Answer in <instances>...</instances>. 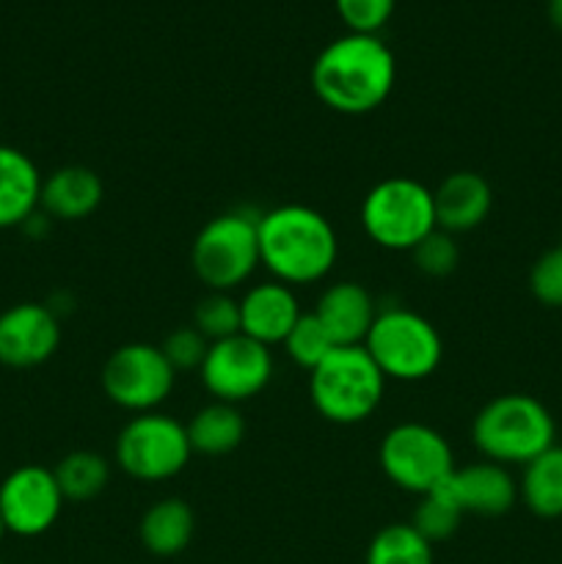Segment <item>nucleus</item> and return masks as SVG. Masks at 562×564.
<instances>
[{
  "instance_id": "obj_1",
  "label": "nucleus",
  "mask_w": 562,
  "mask_h": 564,
  "mask_svg": "<svg viewBox=\"0 0 562 564\" xmlns=\"http://www.w3.org/2000/svg\"><path fill=\"white\" fill-rule=\"evenodd\" d=\"M397 61L389 44L369 33H345L320 50L312 88L325 108L345 116L378 110L395 91Z\"/></svg>"
},
{
  "instance_id": "obj_2",
  "label": "nucleus",
  "mask_w": 562,
  "mask_h": 564,
  "mask_svg": "<svg viewBox=\"0 0 562 564\" xmlns=\"http://www.w3.org/2000/svg\"><path fill=\"white\" fill-rule=\"evenodd\" d=\"M259 262L287 286L314 284L334 270L339 240L323 213L306 204H281L259 215Z\"/></svg>"
},
{
  "instance_id": "obj_3",
  "label": "nucleus",
  "mask_w": 562,
  "mask_h": 564,
  "mask_svg": "<svg viewBox=\"0 0 562 564\" xmlns=\"http://www.w3.org/2000/svg\"><path fill=\"white\" fill-rule=\"evenodd\" d=\"M472 441L485 460L523 468L556 444V424L549 408L534 397L499 394L474 416Z\"/></svg>"
},
{
  "instance_id": "obj_4",
  "label": "nucleus",
  "mask_w": 562,
  "mask_h": 564,
  "mask_svg": "<svg viewBox=\"0 0 562 564\" xmlns=\"http://www.w3.org/2000/svg\"><path fill=\"white\" fill-rule=\"evenodd\" d=\"M386 378L364 345L334 347L309 372V397L325 422L361 424L378 411Z\"/></svg>"
},
{
  "instance_id": "obj_5",
  "label": "nucleus",
  "mask_w": 562,
  "mask_h": 564,
  "mask_svg": "<svg viewBox=\"0 0 562 564\" xmlns=\"http://www.w3.org/2000/svg\"><path fill=\"white\" fill-rule=\"evenodd\" d=\"M259 215L242 209L220 213L198 229L191 246V268L207 292H235L259 262Z\"/></svg>"
},
{
  "instance_id": "obj_6",
  "label": "nucleus",
  "mask_w": 562,
  "mask_h": 564,
  "mask_svg": "<svg viewBox=\"0 0 562 564\" xmlns=\"http://www.w3.org/2000/svg\"><path fill=\"white\" fill-rule=\"evenodd\" d=\"M361 226L375 246L411 253L430 231L439 229L433 191L411 176H389L364 196Z\"/></svg>"
},
{
  "instance_id": "obj_7",
  "label": "nucleus",
  "mask_w": 562,
  "mask_h": 564,
  "mask_svg": "<svg viewBox=\"0 0 562 564\" xmlns=\"http://www.w3.org/2000/svg\"><path fill=\"white\" fill-rule=\"evenodd\" d=\"M367 352L386 380L417 383L441 367L444 341L435 325L411 308H383L369 328Z\"/></svg>"
},
{
  "instance_id": "obj_8",
  "label": "nucleus",
  "mask_w": 562,
  "mask_h": 564,
  "mask_svg": "<svg viewBox=\"0 0 562 564\" xmlns=\"http://www.w3.org/2000/svg\"><path fill=\"white\" fill-rule=\"evenodd\" d=\"M193 449L185 424L165 413H138L119 430L114 460L138 482H165L185 471Z\"/></svg>"
},
{
  "instance_id": "obj_9",
  "label": "nucleus",
  "mask_w": 562,
  "mask_h": 564,
  "mask_svg": "<svg viewBox=\"0 0 562 564\" xmlns=\"http://www.w3.org/2000/svg\"><path fill=\"white\" fill-rule=\"evenodd\" d=\"M378 463L395 488L417 496L441 488L457 468L450 441L422 422L391 427L378 446Z\"/></svg>"
},
{
  "instance_id": "obj_10",
  "label": "nucleus",
  "mask_w": 562,
  "mask_h": 564,
  "mask_svg": "<svg viewBox=\"0 0 562 564\" xmlns=\"http://www.w3.org/2000/svg\"><path fill=\"white\" fill-rule=\"evenodd\" d=\"M105 397L130 413H152L174 391L176 372L165 361L160 345L130 341L116 347L99 375Z\"/></svg>"
},
{
  "instance_id": "obj_11",
  "label": "nucleus",
  "mask_w": 562,
  "mask_h": 564,
  "mask_svg": "<svg viewBox=\"0 0 562 564\" xmlns=\"http://www.w3.org/2000/svg\"><path fill=\"white\" fill-rule=\"evenodd\" d=\"M198 375L213 400L240 405L268 389L273 378V352L246 334L229 336L209 345Z\"/></svg>"
},
{
  "instance_id": "obj_12",
  "label": "nucleus",
  "mask_w": 562,
  "mask_h": 564,
  "mask_svg": "<svg viewBox=\"0 0 562 564\" xmlns=\"http://www.w3.org/2000/svg\"><path fill=\"white\" fill-rule=\"evenodd\" d=\"M64 510L53 468L20 466L0 482V518L9 534L39 538L50 532Z\"/></svg>"
},
{
  "instance_id": "obj_13",
  "label": "nucleus",
  "mask_w": 562,
  "mask_h": 564,
  "mask_svg": "<svg viewBox=\"0 0 562 564\" xmlns=\"http://www.w3.org/2000/svg\"><path fill=\"white\" fill-rule=\"evenodd\" d=\"M58 345V314L44 303H17L0 314V364L3 367H42L55 356Z\"/></svg>"
},
{
  "instance_id": "obj_14",
  "label": "nucleus",
  "mask_w": 562,
  "mask_h": 564,
  "mask_svg": "<svg viewBox=\"0 0 562 564\" xmlns=\"http://www.w3.org/2000/svg\"><path fill=\"white\" fill-rule=\"evenodd\" d=\"M444 490L455 499L463 516L499 518L507 516L518 501V482L507 466L494 460L455 468L444 482Z\"/></svg>"
},
{
  "instance_id": "obj_15",
  "label": "nucleus",
  "mask_w": 562,
  "mask_h": 564,
  "mask_svg": "<svg viewBox=\"0 0 562 564\" xmlns=\"http://www.w3.org/2000/svg\"><path fill=\"white\" fill-rule=\"evenodd\" d=\"M314 317L336 347H353L367 341L369 328L378 317L372 292L358 281H336L317 297Z\"/></svg>"
},
{
  "instance_id": "obj_16",
  "label": "nucleus",
  "mask_w": 562,
  "mask_h": 564,
  "mask_svg": "<svg viewBox=\"0 0 562 564\" xmlns=\"http://www.w3.org/2000/svg\"><path fill=\"white\" fill-rule=\"evenodd\" d=\"M301 303H298L292 286L281 281H264L253 284L240 297V334L262 341V345H284L292 325L301 319Z\"/></svg>"
},
{
  "instance_id": "obj_17",
  "label": "nucleus",
  "mask_w": 562,
  "mask_h": 564,
  "mask_svg": "<svg viewBox=\"0 0 562 564\" xmlns=\"http://www.w3.org/2000/svg\"><path fill=\"white\" fill-rule=\"evenodd\" d=\"M435 226L450 235H466L485 224L494 207V191L477 171H455L433 191Z\"/></svg>"
},
{
  "instance_id": "obj_18",
  "label": "nucleus",
  "mask_w": 562,
  "mask_h": 564,
  "mask_svg": "<svg viewBox=\"0 0 562 564\" xmlns=\"http://www.w3.org/2000/svg\"><path fill=\"white\" fill-rule=\"evenodd\" d=\"M105 198V185L99 174L88 165H64L55 169L47 180H42L39 209L47 218L75 224L99 209Z\"/></svg>"
},
{
  "instance_id": "obj_19",
  "label": "nucleus",
  "mask_w": 562,
  "mask_h": 564,
  "mask_svg": "<svg viewBox=\"0 0 562 564\" xmlns=\"http://www.w3.org/2000/svg\"><path fill=\"white\" fill-rule=\"evenodd\" d=\"M42 174L17 147L0 143V229L25 226L36 215Z\"/></svg>"
},
{
  "instance_id": "obj_20",
  "label": "nucleus",
  "mask_w": 562,
  "mask_h": 564,
  "mask_svg": "<svg viewBox=\"0 0 562 564\" xmlns=\"http://www.w3.org/2000/svg\"><path fill=\"white\" fill-rule=\"evenodd\" d=\"M196 534V512L180 496H169L149 507L138 523V540L143 551L160 560L180 556Z\"/></svg>"
},
{
  "instance_id": "obj_21",
  "label": "nucleus",
  "mask_w": 562,
  "mask_h": 564,
  "mask_svg": "<svg viewBox=\"0 0 562 564\" xmlns=\"http://www.w3.org/2000/svg\"><path fill=\"white\" fill-rule=\"evenodd\" d=\"M185 433L193 455L224 457L231 455L246 438V419L237 405L213 400L193 413L191 422L185 424Z\"/></svg>"
},
{
  "instance_id": "obj_22",
  "label": "nucleus",
  "mask_w": 562,
  "mask_h": 564,
  "mask_svg": "<svg viewBox=\"0 0 562 564\" xmlns=\"http://www.w3.org/2000/svg\"><path fill=\"white\" fill-rule=\"evenodd\" d=\"M518 499L543 521L562 518V446L554 444L523 466Z\"/></svg>"
},
{
  "instance_id": "obj_23",
  "label": "nucleus",
  "mask_w": 562,
  "mask_h": 564,
  "mask_svg": "<svg viewBox=\"0 0 562 564\" xmlns=\"http://www.w3.org/2000/svg\"><path fill=\"white\" fill-rule=\"evenodd\" d=\"M53 474L64 501L83 505V501L97 499V496L108 488L110 463L108 457L99 455V452L77 449L61 457L58 466L53 468Z\"/></svg>"
},
{
  "instance_id": "obj_24",
  "label": "nucleus",
  "mask_w": 562,
  "mask_h": 564,
  "mask_svg": "<svg viewBox=\"0 0 562 564\" xmlns=\"http://www.w3.org/2000/svg\"><path fill=\"white\" fill-rule=\"evenodd\" d=\"M433 545L411 523H389L367 549V564H433Z\"/></svg>"
},
{
  "instance_id": "obj_25",
  "label": "nucleus",
  "mask_w": 562,
  "mask_h": 564,
  "mask_svg": "<svg viewBox=\"0 0 562 564\" xmlns=\"http://www.w3.org/2000/svg\"><path fill=\"white\" fill-rule=\"evenodd\" d=\"M461 521H463L461 507L455 505V499H452V496L444 490V485H441V488L419 496V505L408 523H411V527L417 529L430 545H435L450 540L452 534L461 529Z\"/></svg>"
},
{
  "instance_id": "obj_26",
  "label": "nucleus",
  "mask_w": 562,
  "mask_h": 564,
  "mask_svg": "<svg viewBox=\"0 0 562 564\" xmlns=\"http://www.w3.org/2000/svg\"><path fill=\"white\" fill-rule=\"evenodd\" d=\"M193 328L213 345L240 334V297L231 292H207L193 306Z\"/></svg>"
},
{
  "instance_id": "obj_27",
  "label": "nucleus",
  "mask_w": 562,
  "mask_h": 564,
  "mask_svg": "<svg viewBox=\"0 0 562 564\" xmlns=\"http://www.w3.org/2000/svg\"><path fill=\"white\" fill-rule=\"evenodd\" d=\"M334 347L336 345L331 341V336L325 334V328L320 325V319L314 317L312 312H303L301 319L292 325V330L284 339V350L287 356H290V361L295 364V367L306 369V372H312Z\"/></svg>"
},
{
  "instance_id": "obj_28",
  "label": "nucleus",
  "mask_w": 562,
  "mask_h": 564,
  "mask_svg": "<svg viewBox=\"0 0 562 564\" xmlns=\"http://www.w3.org/2000/svg\"><path fill=\"white\" fill-rule=\"evenodd\" d=\"M413 264L428 279H446L461 264V246H457L455 235L450 231L433 229L417 248L411 251Z\"/></svg>"
},
{
  "instance_id": "obj_29",
  "label": "nucleus",
  "mask_w": 562,
  "mask_h": 564,
  "mask_svg": "<svg viewBox=\"0 0 562 564\" xmlns=\"http://www.w3.org/2000/svg\"><path fill=\"white\" fill-rule=\"evenodd\" d=\"M529 292L545 308H562V242L538 257L529 270Z\"/></svg>"
},
{
  "instance_id": "obj_30",
  "label": "nucleus",
  "mask_w": 562,
  "mask_h": 564,
  "mask_svg": "<svg viewBox=\"0 0 562 564\" xmlns=\"http://www.w3.org/2000/svg\"><path fill=\"white\" fill-rule=\"evenodd\" d=\"M165 361L174 367V372H191V369H202L204 358H207L209 341L198 334L193 325H182V328L171 330L160 345Z\"/></svg>"
},
{
  "instance_id": "obj_31",
  "label": "nucleus",
  "mask_w": 562,
  "mask_h": 564,
  "mask_svg": "<svg viewBox=\"0 0 562 564\" xmlns=\"http://www.w3.org/2000/svg\"><path fill=\"white\" fill-rule=\"evenodd\" d=\"M336 14L342 17L350 33H369L378 36L380 28L395 14L397 0H334Z\"/></svg>"
},
{
  "instance_id": "obj_32",
  "label": "nucleus",
  "mask_w": 562,
  "mask_h": 564,
  "mask_svg": "<svg viewBox=\"0 0 562 564\" xmlns=\"http://www.w3.org/2000/svg\"><path fill=\"white\" fill-rule=\"evenodd\" d=\"M549 20L556 31H562V0H549Z\"/></svg>"
},
{
  "instance_id": "obj_33",
  "label": "nucleus",
  "mask_w": 562,
  "mask_h": 564,
  "mask_svg": "<svg viewBox=\"0 0 562 564\" xmlns=\"http://www.w3.org/2000/svg\"><path fill=\"white\" fill-rule=\"evenodd\" d=\"M3 534H6V527H3V518H0V540H3Z\"/></svg>"
},
{
  "instance_id": "obj_34",
  "label": "nucleus",
  "mask_w": 562,
  "mask_h": 564,
  "mask_svg": "<svg viewBox=\"0 0 562 564\" xmlns=\"http://www.w3.org/2000/svg\"><path fill=\"white\" fill-rule=\"evenodd\" d=\"M0 564H3V562H0Z\"/></svg>"
}]
</instances>
